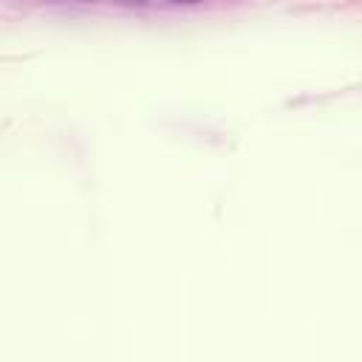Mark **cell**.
Wrapping results in <instances>:
<instances>
[{"instance_id": "cell-1", "label": "cell", "mask_w": 362, "mask_h": 362, "mask_svg": "<svg viewBox=\"0 0 362 362\" xmlns=\"http://www.w3.org/2000/svg\"><path fill=\"white\" fill-rule=\"evenodd\" d=\"M170 3H187V6H195V3H201V0H170Z\"/></svg>"}, {"instance_id": "cell-2", "label": "cell", "mask_w": 362, "mask_h": 362, "mask_svg": "<svg viewBox=\"0 0 362 362\" xmlns=\"http://www.w3.org/2000/svg\"><path fill=\"white\" fill-rule=\"evenodd\" d=\"M119 3H127V6H136V3H144V0H119Z\"/></svg>"}]
</instances>
